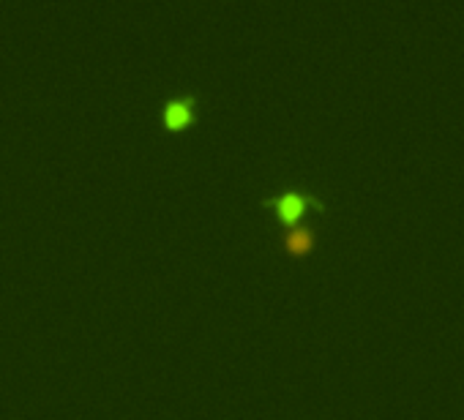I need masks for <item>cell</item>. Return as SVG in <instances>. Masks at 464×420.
Listing matches in <instances>:
<instances>
[{"label": "cell", "mask_w": 464, "mask_h": 420, "mask_svg": "<svg viewBox=\"0 0 464 420\" xmlns=\"http://www.w3.org/2000/svg\"><path fill=\"white\" fill-rule=\"evenodd\" d=\"M260 205L262 208H268V210H273V213L279 216V222L287 226L298 224L309 208L325 210V202H322L317 194L306 191V189H282L279 194L262 196Z\"/></svg>", "instance_id": "1"}, {"label": "cell", "mask_w": 464, "mask_h": 420, "mask_svg": "<svg viewBox=\"0 0 464 420\" xmlns=\"http://www.w3.org/2000/svg\"><path fill=\"white\" fill-rule=\"evenodd\" d=\"M200 107V96L197 93H175L164 101L161 107V123L164 129H183L191 123V117Z\"/></svg>", "instance_id": "2"}, {"label": "cell", "mask_w": 464, "mask_h": 420, "mask_svg": "<svg viewBox=\"0 0 464 420\" xmlns=\"http://www.w3.org/2000/svg\"><path fill=\"white\" fill-rule=\"evenodd\" d=\"M282 249L287 254H306L317 243V229L312 224H290L282 232Z\"/></svg>", "instance_id": "3"}]
</instances>
